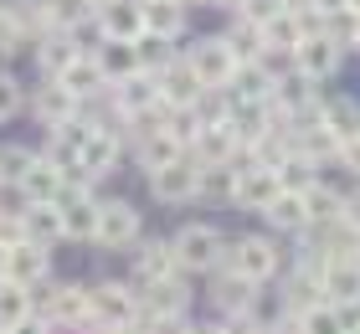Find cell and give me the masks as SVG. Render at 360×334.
<instances>
[{
  "mask_svg": "<svg viewBox=\"0 0 360 334\" xmlns=\"http://www.w3.org/2000/svg\"><path fill=\"white\" fill-rule=\"evenodd\" d=\"M134 314H139V298L129 293L124 283H98V288H88V324H98L103 334L134 329Z\"/></svg>",
  "mask_w": 360,
  "mask_h": 334,
  "instance_id": "6da1fadb",
  "label": "cell"
},
{
  "mask_svg": "<svg viewBox=\"0 0 360 334\" xmlns=\"http://www.w3.org/2000/svg\"><path fill=\"white\" fill-rule=\"evenodd\" d=\"M139 237V211L129 206V200H108V206H98V226H93V242L108 247V252H124V247H134Z\"/></svg>",
  "mask_w": 360,
  "mask_h": 334,
  "instance_id": "7a4b0ae2",
  "label": "cell"
},
{
  "mask_svg": "<svg viewBox=\"0 0 360 334\" xmlns=\"http://www.w3.org/2000/svg\"><path fill=\"white\" fill-rule=\"evenodd\" d=\"M278 267V247L263 242V237H242L232 252H226V273H237L242 283H263Z\"/></svg>",
  "mask_w": 360,
  "mask_h": 334,
  "instance_id": "3957f363",
  "label": "cell"
},
{
  "mask_svg": "<svg viewBox=\"0 0 360 334\" xmlns=\"http://www.w3.org/2000/svg\"><path fill=\"white\" fill-rule=\"evenodd\" d=\"M186 62H191V72L201 77V88H226L232 72H237V57H232L226 41H195Z\"/></svg>",
  "mask_w": 360,
  "mask_h": 334,
  "instance_id": "277c9868",
  "label": "cell"
},
{
  "mask_svg": "<svg viewBox=\"0 0 360 334\" xmlns=\"http://www.w3.org/2000/svg\"><path fill=\"white\" fill-rule=\"evenodd\" d=\"M170 257H175L180 267H195V273L217 267V257H221V237H217V226H186V231L175 237Z\"/></svg>",
  "mask_w": 360,
  "mask_h": 334,
  "instance_id": "5b68a950",
  "label": "cell"
},
{
  "mask_svg": "<svg viewBox=\"0 0 360 334\" xmlns=\"http://www.w3.org/2000/svg\"><path fill=\"white\" fill-rule=\"evenodd\" d=\"M150 186H155L160 200H191L195 191H201V165L180 155L175 165H165V170H155V175H150Z\"/></svg>",
  "mask_w": 360,
  "mask_h": 334,
  "instance_id": "8992f818",
  "label": "cell"
},
{
  "mask_svg": "<svg viewBox=\"0 0 360 334\" xmlns=\"http://www.w3.org/2000/svg\"><path fill=\"white\" fill-rule=\"evenodd\" d=\"M319 293H330V304H360V257H330L324 262Z\"/></svg>",
  "mask_w": 360,
  "mask_h": 334,
  "instance_id": "52a82bcc",
  "label": "cell"
},
{
  "mask_svg": "<svg viewBox=\"0 0 360 334\" xmlns=\"http://www.w3.org/2000/svg\"><path fill=\"white\" fill-rule=\"evenodd\" d=\"M113 160H119L113 129H83V139H77V165H83V175H108Z\"/></svg>",
  "mask_w": 360,
  "mask_h": 334,
  "instance_id": "ba28073f",
  "label": "cell"
},
{
  "mask_svg": "<svg viewBox=\"0 0 360 334\" xmlns=\"http://www.w3.org/2000/svg\"><path fill=\"white\" fill-rule=\"evenodd\" d=\"M278 195V175L252 165V170H237V186H232V200L242 211H268V200Z\"/></svg>",
  "mask_w": 360,
  "mask_h": 334,
  "instance_id": "9c48e42d",
  "label": "cell"
},
{
  "mask_svg": "<svg viewBox=\"0 0 360 334\" xmlns=\"http://www.w3.org/2000/svg\"><path fill=\"white\" fill-rule=\"evenodd\" d=\"M293 62H299V72L314 82V77H330L340 67V41L335 37H304L299 52H293Z\"/></svg>",
  "mask_w": 360,
  "mask_h": 334,
  "instance_id": "30bf717a",
  "label": "cell"
},
{
  "mask_svg": "<svg viewBox=\"0 0 360 334\" xmlns=\"http://www.w3.org/2000/svg\"><path fill=\"white\" fill-rule=\"evenodd\" d=\"M103 37L108 41H139L144 37V6H134V0H103Z\"/></svg>",
  "mask_w": 360,
  "mask_h": 334,
  "instance_id": "8fae6325",
  "label": "cell"
},
{
  "mask_svg": "<svg viewBox=\"0 0 360 334\" xmlns=\"http://www.w3.org/2000/svg\"><path fill=\"white\" fill-rule=\"evenodd\" d=\"M15 226H21V242L41 247V252H52V242H62V216H57V206H26Z\"/></svg>",
  "mask_w": 360,
  "mask_h": 334,
  "instance_id": "7c38bea8",
  "label": "cell"
},
{
  "mask_svg": "<svg viewBox=\"0 0 360 334\" xmlns=\"http://www.w3.org/2000/svg\"><path fill=\"white\" fill-rule=\"evenodd\" d=\"M186 283L180 278H160V283H150L144 288V298H139V309L150 314V319H180V309H186Z\"/></svg>",
  "mask_w": 360,
  "mask_h": 334,
  "instance_id": "4fadbf2b",
  "label": "cell"
},
{
  "mask_svg": "<svg viewBox=\"0 0 360 334\" xmlns=\"http://www.w3.org/2000/svg\"><path fill=\"white\" fill-rule=\"evenodd\" d=\"M15 186L26 191L31 206H57V195H62V186H68V175L52 170L46 160H31V170H26L21 180H15Z\"/></svg>",
  "mask_w": 360,
  "mask_h": 334,
  "instance_id": "5bb4252c",
  "label": "cell"
},
{
  "mask_svg": "<svg viewBox=\"0 0 360 334\" xmlns=\"http://www.w3.org/2000/svg\"><path fill=\"white\" fill-rule=\"evenodd\" d=\"M46 278V252L31 242H15L6 252V283H15V288H31V283Z\"/></svg>",
  "mask_w": 360,
  "mask_h": 334,
  "instance_id": "9a60e30c",
  "label": "cell"
},
{
  "mask_svg": "<svg viewBox=\"0 0 360 334\" xmlns=\"http://www.w3.org/2000/svg\"><path fill=\"white\" fill-rule=\"evenodd\" d=\"M155 82H160V98L175 108H195V98H201V77L191 72V62H170L165 77H155Z\"/></svg>",
  "mask_w": 360,
  "mask_h": 334,
  "instance_id": "2e32d148",
  "label": "cell"
},
{
  "mask_svg": "<svg viewBox=\"0 0 360 334\" xmlns=\"http://www.w3.org/2000/svg\"><path fill=\"white\" fill-rule=\"evenodd\" d=\"M46 319H52L57 329L88 324V288H52V298H46Z\"/></svg>",
  "mask_w": 360,
  "mask_h": 334,
  "instance_id": "e0dca14e",
  "label": "cell"
},
{
  "mask_svg": "<svg viewBox=\"0 0 360 334\" xmlns=\"http://www.w3.org/2000/svg\"><path fill=\"white\" fill-rule=\"evenodd\" d=\"M195 149H201L206 165H232V149H237V134L232 124H201V134H195Z\"/></svg>",
  "mask_w": 360,
  "mask_h": 334,
  "instance_id": "ac0fdd59",
  "label": "cell"
},
{
  "mask_svg": "<svg viewBox=\"0 0 360 334\" xmlns=\"http://www.w3.org/2000/svg\"><path fill=\"white\" fill-rule=\"evenodd\" d=\"M134 278L150 288V283L160 278H175V257H170V247L165 242H150V247H139V257H134Z\"/></svg>",
  "mask_w": 360,
  "mask_h": 334,
  "instance_id": "d6986e66",
  "label": "cell"
},
{
  "mask_svg": "<svg viewBox=\"0 0 360 334\" xmlns=\"http://www.w3.org/2000/svg\"><path fill=\"white\" fill-rule=\"evenodd\" d=\"M119 103H124L129 113H150V108L160 103V82H155L150 72L124 77V82H119Z\"/></svg>",
  "mask_w": 360,
  "mask_h": 334,
  "instance_id": "ffe728a7",
  "label": "cell"
},
{
  "mask_svg": "<svg viewBox=\"0 0 360 334\" xmlns=\"http://www.w3.org/2000/svg\"><path fill=\"white\" fill-rule=\"evenodd\" d=\"M98 72L113 77V82H124V77H134L139 72V57H134V41H108L103 52H98Z\"/></svg>",
  "mask_w": 360,
  "mask_h": 334,
  "instance_id": "44dd1931",
  "label": "cell"
},
{
  "mask_svg": "<svg viewBox=\"0 0 360 334\" xmlns=\"http://www.w3.org/2000/svg\"><path fill=\"white\" fill-rule=\"evenodd\" d=\"M72 103H77V98L68 93V88H62V82H46V88L37 93V113H41V119L46 124H72Z\"/></svg>",
  "mask_w": 360,
  "mask_h": 334,
  "instance_id": "7402d4cb",
  "label": "cell"
},
{
  "mask_svg": "<svg viewBox=\"0 0 360 334\" xmlns=\"http://www.w3.org/2000/svg\"><path fill=\"white\" fill-rule=\"evenodd\" d=\"M21 324H31V288L0 283V329H21Z\"/></svg>",
  "mask_w": 360,
  "mask_h": 334,
  "instance_id": "603a6c76",
  "label": "cell"
},
{
  "mask_svg": "<svg viewBox=\"0 0 360 334\" xmlns=\"http://www.w3.org/2000/svg\"><path fill=\"white\" fill-rule=\"evenodd\" d=\"M299 41H304L299 15H288V11H278L273 21L263 26V46H273V52H299Z\"/></svg>",
  "mask_w": 360,
  "mask_h": 334,
  "instance_id": "cb8c5ba5",
  "label": "cell"
},
{
  "mask_svg": "<svg viewBox=\"0 0 360 334\" xmlns=\"http://www.w3.org/2000/svg\"><path fill=\"white\" fill-rule=\"evenodd\" d=\"M139 160H144V170H165V165H175L180 160V144L170 139L165 129H155V134H144V144H139Z\"/></svg>",
  "mask_w": 360,
  "mask_h": 334,
  "instance_id": "d4e9b609",
  "label": "cell"
},
{
  "mask_svg": "<svg viewBox=\"0 0 360 334\" xmlns=\"http://www.w3.org/2000/svg\"><path fill=\"white\" fill-rule=\"evenodd\" d=\"M62 88H68L72 98H88L93 88H103V72H98V62H88V57H72L68 62V72L57 77Z\"/></svg>",
  "mask_w": 360,
  "mask_h": 334,
  "instance_id": "484cf974",
  "label": "cell"
},
{
  "mask_svg": "<svg viewBox=\"0 0 360 334\" xmlns=\"http://www.w3.org/2000/svg\"><path fill=\"white\" fill-rule=\"evenodd\" d=\"M268 221H273V226H283V231H304V226H309L304 200H299V195H288V191H278V195L268 200Z\"/></svg>",
  "mask_w": 360,
  "mask_h": 334,
  "instance_id": "4316f807",
  "label": "cell"
},
{
  "mask_svg": "<svg viewBox=\"0 0 360 334\" xmlns=\"http://www.w3.org/2000/svg\"><path fill=\"white\" fill-rule=\"evenodd\" d=\"M299 200H304V216H309V226H314V221H340V195H335V191H324V186H309Z\"/></svg>",
  "mask_w": 360,
  "mask_h": 334,
  "instance_id": "83f0119b",
  "label": "cell"
},
{
  "mask_svg": "<svg viewBox=\"0 0 360 334\" xmlns=\"http://www.w3.org/2000/svg\"><path fill=\"white\" fill-rule=\"evenodd\" d=\"M175 31H180V11L175 6H155V0H150V6H144V37L170 41Z\"/></svg>",
  "mask_w": 360,
  "mask_h": 334,
  "instance_id": "f1b7e54d",
  "label": "cell"
},
{
  "mask_svg": "<svg viewBox=\"0 0 360 334\" xmlns=\"http://www.w3.org/2000/svg\"><path fill=\"white\" fill-rule=\"evenodd\" d=\"M299 155L314 165V160H324V155H340V139H335V134L324 129V124H309V129H304V139H299Z\"/></svg>",
  "mask_w": 360,
  "mask_h": 334,
  "instance_id": "f546056e",
  "label": "cell"
},
{
  "mask_svg": "<svg viewBox=\"0 0 360 334\" xmlns=\"http://www.w3.org/2000/svg\"><path fill=\"white\" fill-rule=\"evenodd\" d=\"M324 129H330L340 144L355 139V134H360V113H355V103H335L330 113H324Z\"/></svg>",
  "mask_w": 360,
  "mask_h": 334,
  "instance_id": "4dcf8cb0",
  "label": "cell"
},
{
  "mask_svg": "<svg viewBox=\"0 0 360 334\" xmlns=\"http://www.w3.org/2000/svg\"><path fill=\"white\" fill-rule=\"evenodd\" d=\"M31 160H37L31 149H21V144H6V149H0V180H21V175L31 170Z\"/></svg>",
  "mask_w": 360,
  "mask_h": 334,
  "instance_id": "1f68e13d",
  "label": "cell"
},
{
  "mask_svg": "<svg viewBox=\"0 0 360 334\" xmlns=\"http://www.w3.org/2000/svg\"><path fill=\"white\" fill-rule=\"evenodd\" d=\"M299 329H304V334H340V324H335V309H330V304L304 309V314H299Z\"/></svg>",
  "mask_w": 360,
  "mask_h": 334,
  "instance_id": "d6a6232c",
  "label": "cell"
},
{
  "mask_svg": "<svg viewBox=\"0 0 360 334\" xmlns=\"http://www.w3.org/2000/svg\"><path fill=\"white\" fill-rule=\"evenodd\" d=\"M226 46H232V57L242 62V57H252V52H257V46H263V31H257L252 21H242V26L232 31V37H226Z\"/></svg>",
  "mask_w": 360,
  "mask_h": 334,
  "instance_id": "836d02e7",
  "label": "cell"
},
{
  "mask_svg": "<svg viewBox=\"0 0 360 334\" xmlns=\"http://www.w3.org/2000/svg\"><path fill=\"white\" fill-rule=\"evenodd\" d=\"M232 186H237V170H232V165H201V191L232 195Z\"/></svg>",
  "mask_w": 360,
  "mask_h": 334,
  "instance_id": "e575fe53",
  "label": "cell"
},
{
  "mask_svg": "<svg viewBox=\"0 0 360 334\" xmlns=\"http://www.w3.org/2000/svg\"><path fill=\"white\" fill-rule=\"evenodd\" d=\"M314 293H319V278H309V273H299V278H293V283H288V304H293V309H299V314L319 304V298H314Z\"/></svg>",
  "mask_w": 360,
  "mask_h": 334,
  "instance_id": "d590c367",
  "label": "cell"
},
{
  "mask_svg": "<svg viewBox=\"0 0 360 334\" xmlns=\"http://www.w3.org/2000/svg\"><path fill=\"white\" fill-rule=\"evenodd\" d=\"M72 57H77V52H72V41H46V46H41V67H46L52 77L68 72V62H72Z\"/></svg>",
  "mask_w": 360,
  "mask_h": 334,
  "instance_id": "8d00e7d4",
  "label": "cell"
},
{
  "mask_svg": "<svg viewBox=\"0 0 360 334\" xmlns=\"http://www.w3.org/2000/svg\"><path fill=\"white\" fill-rule=\"evenodd\" d=\"M248 288H252V283H242L237 273H226V283H221V304H226V309H248Z\"/></svg>",
  "mask_w": 360,
  "mask_h": 334,
  "instance_id": "74e56055",
  "label": "cell"
},
{
  "mask_svg": "<svg viewBox=\"0 0 360 334\" xmlns=\"http://www.w3.org/2000/svg\"><path fill=\"white\" fill-rule=\"evenodd\" d=\"M83 11H88V0H52V21H62V26L83 21Z\"/></svg>",
  "mask_w": 360,
  "mask_h": 334,
  "instance_id": "f35d334b",
  "label": "cell"
},
{
  "mask_svg": "<svg viewBox=\"0 0 360 334\" xmlns=\"http://www.w3.org/2000/svg\"><path fill=\"white\" fill-rule=\"evenodd\" d=\"M15 108H21V88H15L11 77H0V124H6Z\"/></svg>",
  "mask_w": 360,
  "mask_h": 334,
  "instance_id": "ab89813d",
  "label": "cell"
},
{
  "mask_svg": "<svg viewBox=\"0 0 360 334\" xmlns=\"http://www.w3.org/2000/svg\"><path fill=\"white\" fill-rule=\"evenodd\" d=\"M273 15H278V0H248V21H252L257 31H263Z\"/></svg>",
  "mask_w": 360,
  "mask_h": 334,
  "instance_id": "60d3db41",
  "label": "cell"
},
{
  "mask_svg": "<svg viewBox=\"0 0 360 334\" xmlns=\"http://www.w3.org/2000/svg\"><path fill=\"white\" fill-rule=\"evenodd\" d=\"M11 15H15V26H37V21H41L37 0H15V6H11Z\"/></svg>",
  "mask_w": 360,
  "mask_h": 334,
  "instance_id": "b9f144b4",
  "label": "cell"
},
{
  "mask_svg": "<svg viewBox=\"0 0 360 334\" xmlns=\"http://www.w3.org/2000/svg\"><path fill=\"white\" fill-rule=\"evenodd\" d=\"M340 221H345V226H355V231H360V191H355L350 200H340Z\"/></svg>",
  "mask_w": 360,
  "mask_h": 334,
  "instance_id": "7bdbcfd3",
  "label": "cell"
},
{
  "mask_svg": "<svg viewBox=\"0 0 360 334\" xmlns=\"http://www.w3.org/2000/svg\"><path fill=\"white\" fill-rule=\"evenodd\" d=\"M340 160H345L350 170L360 175V134H355V139H345V144H340Z\"/></svg>",
  "mask_w": 360,
  "mask_h": 334,
  "instance_id": "ee69618b",
  "label": "cell"
},
{
  "mask_svg": "<svg viewBox=\"0 0 360 334\" xmlns=\"http://www.w3.org/2000/svg\"><path fill=\"white\" fill-rule=\"evenodd\" d=\"M309 6H314V15H340V11H345V0H309Z\"/></svg>",
  "mask_w": 360,
  "mask_h": 334,
  "instance_id": "f6af8a7d",
  "label": "cell"
},
{
  "mask_svg": "<svg viewBox=\"0 0 360 334\" xmlns=\"http://www.w3.org/2000/svg\"><path fill=\"white\" fill-rule=\"evenodd\" d=\"M6 252H11V247H6V242H0V283H6Z\"/></svg>",
  "mask_w": 360,
  "mask_h": 334,
  "instance_id": "bcb514c9",
  "label": "cell"
},
{
  "mask_svg": "<svg viewBox=\"0 0 360 334\" xmlns=\"http://www.w3.org/2000/svg\"><path fill=\"white\" fill-rule=\"evenodd\" d=\"M217 6H232V11H248V0H217Z\"/></svg>",
  "mask_w": 360,
  "mask_h": 334,
  "instance_id": "7dc6e473",
  "label": "cell"
},
{
  "mask_svg": "<svg viewBox=\"0 0 360 334\" xmlns=\"http://www.w3.org/2000/svg\"><path fill=\"white\" fill-rule=\"evenodd\" d=\"M345 6H350V11H355V15H360V0H345Z\"/></svg>",
  "mask_w": 360,
  "mask_h": 334,
  "instance_id": "c3c4849f",
  "label": "cell"
},
{
  "mask_svg": "<svg viewBox=\"0 0 360 334\" xmlns=\"http://www.w3.org/2000/svg\"><path fill=\"white\" fill-rule=\"evenodd\" d=\"M350 37H355V46H360V21H355V31H350Z\"/></svg>",
  "mask_w": 360,
  "mask_h": 334,
  "instance_id": "681fc988",
  "label": "cell"
},
{
  "mask_svg": "<svg viewBox=\"0 0 360 334\" xmlns=\"http://www.w3.org/2000/svg\"><path fill=\"white\" fill-rule=\"evenodd\" d=\"M155 6H175V0H155Z\"/></svg>",
  "mask_w": 360,
  "mask_h": 334,
  "instance_id": "f907efd6",
  "label": "cell"
},
{
  "mask_svg": "<svg viewBox=\"0 0 360 334\" xmlns=\"http://www.w3.org/2000/svg\"><path fill=\"white\" fill-rule=\"evenodd\" d=\"M0 41H6V21H0Z\"/></svg>",
  "mask_w": 360,
  "mask_h": 334,
  "instance_id": "816d5d0a",
  "label": "cell"
},
{
  "mask_svg": "<svg viewBox=\"0 0 360 334\" xmlns=\"http://www.w3.org/2000/svg\"><path fill=\"white\" fill-rule=\"evenodd\" d=\"M201 6H211V0H201Z\"/></svg>",
  "mask_w": 360,
  "mask_h": 334,
  "instance_id": "f5cc1de1",
  "label": "cell"
},
{
  "mask_svg": "<svg viewBox=\"0 0 360 334\" xmlns=\"http://www.w3.org/2000/svg\"><path fill=\"white\" fill-rule=\"evenodd\" d=\"M355 334H360V329H355Z\"/></svg>",
  "mask_w": 360,
  "mask_h": 334,
  "instance_id": "db71d44e",
  "label": "cell"
}]
</instances>
